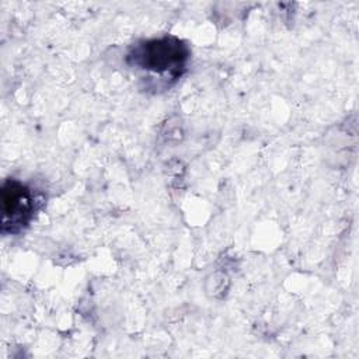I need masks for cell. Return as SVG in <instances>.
Wrapping results in <instances>:
<instances>
[{"mask_svg": "<svg viewBox=\"0 0 359 359\" xmlns=\"http://www.w3.org/2000/svg\"><path fill=\"white\" fill-rule=\"evenodd\" d=\"M191 49L174 35L142 39L129 46L125 62L143 80H158V88H170L188 70Z\"/></svg>", "mask_w": 359, "mask_h": 359, "instance_id": "6da1fadb", "label": "cell"}, {"mask_svg": "<svg viewBox=\"0 0 359 359\" xmlns=\"http://www.w3.org/2000/svg\"><path fill=\"white\" fill-rule=\"evenodd\" d=\"M1 233L18 234L31 223L36 210L34 191L24 182L7 178L0 191Z\"/></svg>", "mask_w": 359, "mask_h": 359, "instance_id": "7a4b0ae2", "label": "cell"}]
</instances>
